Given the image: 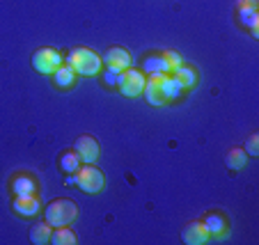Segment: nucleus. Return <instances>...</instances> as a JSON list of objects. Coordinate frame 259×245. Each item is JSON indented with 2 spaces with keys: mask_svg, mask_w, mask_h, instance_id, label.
Here are the masks:
<instances>
[{
  "mask_svg": "<svg viewBox=\"0 0 259 245\" xmlns=\"http://www.w3.org/2000/svg\"><path fill=\"white\" fill-rule=\"evenodd\" d=\"M76 218H78V206L71 200H55L44 211V220L51 227H69Z\"/></svg>",
  "mask_w": 259,
  "mask_h": 245,
  "instance_id": "1",
  "label": "nucleus"
},
{
  "mask_svg": "<svg viewBox=\"0 0 259 245\" xmlns=\"http://www.w3.org/2000/svg\"><path fill=\"white\" fill-rule=\"evenodd\" d=\"M172 76H175V80L181 85L184 89L193 87V85L197 83V74L193 67H186V64H181V67H177L175 71H172Z\"/></svg>",
  "mask_w": 259,
  "mask_h": 245,
  "instance_id": "12",
  "label": "nucleus"
},
{
  "mask_svg": "<svg viewBox=\"0 0 259 245\" xmlns=\"http://www.w3.org/2000/svg\"><path fill=\"white\" fill-rule=\"evenodd\" d=\"M101 62L106 64L108 69H113V71H124V69H128V64H131V55L126 53L124 48H119V46H113V48H108L106 53H103Z\"/></svg>",
  "mask_w": 259,
  "mask_h": 245,
  "instance_id": "7",
  "label": "nucleus"
},
{
  "mask_svg": "<svg viewBox=\"0 0 259 245\" xmlns=\"http://www.w3.org/2000/svg\"><path fill=\"white\" fill-rule=\"evenodd\" d=\"M60 64H62V55L55 48H39L32 53V67L39 74H53Z\"/></svg>",
  "mask_w": 259,
  "mask_h": 245,
  "instance_id": "5",
  "label": "nucleus"
},
{
  "mask_svg": "<svg viewBox=\"0 0 259 245\" xmlns=\"http://www.w3.org/2000/svg\"><path fill=\"white\" fill-rule=\"evenodd\" d=\"M12 190H14V195H34L37 183H34V179L21 174V177H16L14 181H12Z\"/></svg>",
  "mask_w": 259,
  "mask_h": 245,
  "instance_id": "16",
  "label": "nucleus"
},
{
  "mask_svg": "<svg viewBox=\"0 0 259 245\" xmlns=\"http://www.w3.org/2000/svg\"><path fill=\"white\" fill-rule=\"evenodd\" d=\"M142 74H149V78H152V76H161V74H165L161 55H149V58H147L145 62H142Z\"/></svg>",
  "mask_w": 259,
  "mask_h": 245,
  "instance_id": "19",
  "label": "nucleus"
},
{
  "mask_svg": "<svg viewBox=\"0 0 259 245\" xmlns=\"http://www.w3.org/2000/svg\"><path fill=\"white\" fill-rule=\"evenodd\" d=\"M117 71H113V69H106V74H103V83L106 85H117Z\"/></svg>",
  "mask_w": 259,
  "mask_h": 245,
  "instance_id": "24",
  "label": "nucleus"
},
{
  "mask_svg": "<svg viewBox=\"0 0 259 245\" xmlns=\"http://www.w3.org/2000/svg\"><path fill=\"white\" fill-rule=\"evenodd\" d=\"M209 238H211V234H209V229H206V225L202 220L191 222V225H186L184 231H181V240H184L186 245H202Z\"/></svg>",
  "mask_w": 259,
  "mask_h": 245,
  "instance_id": "6",
  "label": "nucleus"
},
{
  "mask_svg": "<svg viewBox=\"0 0 259 245\" xmlns=\"http://www.w3.org/2000/svg\"><path fill=\"white\" fill-rule=\"evenodd\" d=\"M51 234H53V227L49 222H37V225L30 227V243L34 245H44V243H51Z\"/></svg>",
  "mask_w": 259,
  "mask_h": 245,
  "instance_id": "11",
  "label": "nucleus"
},
{
  "mask_svg": "<svg viewBox=\"0 0 259 245\" xmlns=\"http://www.w3.org/2000/svg\"><path fill=\"white\" fill-rule=\"evenodd\" d=\"M73 152L78 154L80 163H97L99 158V142L90 135H80L73 144Z\"/></svg>",
  "mask_w": 259,
  "mask_h": 245,
  "instance_id": "8",
  "label": "nucleus"
},
{
  "mask_svg": "<svg viewBox=\"0 0 259 245\" xmlns=\"http://www.w3.org/2000/svg\"><path fill=\"white\" fill-rule=\"evenodd\" d=\"M12 209H14V213H19L23 218H34L39 213V200L34 195H16L14 202H12Z\"/></svg>",
  "mask_w": 259,
  "mask_h": 245,
  "instance_id": "9",
  "label": "nucleus"
},
{
  "mask_svg": "<svg viewBox=\"0 0 259 245\" xmlns=\"http://www.w3.org/2000/svg\"><path fill=\"white\" fill-rule=\"evenodd\" d=\"M145 83H147L145 74H142V71H136V69H124V71H119V76H117L119 92L128 99L140 96V94L145 92Z\"/></svg>",
  "mask_w": 259,
  "mask_h": 245,
  "instance_id": "4",
  "label": "nucleus"
},
{
  "mask_svg": "<svg viewBox=\"0 0 259 245\" xmlns=\"http://www.w3.org/2000/svg\"><path fill=\"white\" fill-rule=\"evenodd\" d=\"M73 80H76V71H73L69 64H60L53 71V83L58 85V87H71Z\"/></svg>",
  "mask_w": 259,
  "mask_h": 245,
  "instance_id": "13",
  "label": "nucleus"
},
{
  "mask_svg": "<svg viewBox=\"0 0 259 245\" xmlns=\"http://www.w3.org/2000/svg\"><path fill=\"white\" fill-rule=\"evenodd\" d=\"M156 80H158V87H161V94H163V99H165V103L179 99L181 92H184V87L177 83L172 74H161V76H156Z\"/></svg>",
  "mask_w": 259,
  "mask_h": 245,
  "instance_id": "10",
  "label": "nucleus"
},
{
  "mask_svg": "<svg viewBox=\"0 0 259 245\" xmlns=\"http://www.w3.org/2000/svg\"><path fill=\"white\" fill-rule=\"evenodd\" d=\"M78 236L73 234L69 227H55V231L51 234V243L53 245H76Z\"/></svg>",
  "mask_w": 259,
  "mask_h": 245,
  "instance_id": "17",
  "label": "nucleus"
},
{
  "mask_svg": "<svg viewBox=\"0 0 259 245\" xmlns=\"http://www.w3.org/2000/svg\"><path fill=\"white\" fill-rule=\"evenodd\" d=\"M145 99L152 106H165V99H163V94H161V87H158V80H156V76H152V78L145 83Z\"/></svg>",
  "mask_w": 259,
  "mask_h": 245,
  "instance_id": "14",
  "label": "nucleus"
},
{
  "mask_svg": "<svg viewBox=\"0 0 259 245\" xmlns=\"http://www.w3.org/2000/svg\"><path fill=\"white\" fill-rule=\"evenodd\" d=\"M239 19H241V23L245 25V28H250V32H252V37L257 39L259 37V14H257V10H245V12H239Z\"/></svg>",
  "mask_w": 259,
  "mask_h": 245,
  "instance_id": "21",
  "label": "nucleus"
},
{
  "mask_svg": "<svg viewBox=\"0 0 259 245\" xmlns=\"http://www.w3.org/2000/svg\"><path fill=\"white\" fill-rule=\"evenodd\" d=\"M245 158H248V154H245L241 147H234V149H230V152H227L225 163H227V167H230V170H243V167H245Z\"/></svg>",
  "mask_w": 259,
  "mask_h": 245,
  "instance_id": "18",
  "label": "nucleus"
},
{
  "mask_svg": "<svg viewBox=\"0 0 259 245\" xmlns=\"http://www.w3.org/2000/svg\"><path fill=\"white\" fill-rule=\"evenodd\" d=\"M103 183H106V179H103V172L99 170V167H94L92 163H85V165H80L78 172H76V186H78L83 192H88V195L101 192L103 190Z\"/></svg>",
  "mask_w": 259,
  "mask_h": 245,
  "instance_id": "3",
  "label": "nucleus"
},
{
  "mask_svg": "<svg viewBox=\"0 0 259 245\" xmlns=\"http://www.w3.org/2000/svg\"><path fill=\"white\" fill-rule=\"evenodd\" d=\"M67 64L76 71L78 76H94L101 71V58L90 48H73L67 55Z\"/></svg>",
  "mask_w": 259,
  "mask_h": 245,
  "instance_id": "2",
  "label": "nucleus"
},
{
  "mask_svg": "<svg viewBox=\"0 0 259 245\" xmlns=\"http://www.w3.org/2000/svg\"><path fill=\"white\" fill-rule=\"evenodd\" d=\"M257 10V0H239V12Z\"/></svg>",
  "mask_w": 259,
  "mask_h": 245,
  "instance_id": "25",
  "label": "nucleus"
},
{
  "mask_svg": "<svg viewBox=\"0 0 259 245\" xmlns=\"http://www.w3.org/2000/svg\"><path fill=\"white\" fill-rule=\"evenodd\" d=\"M248 156H259V135L257 133H252V135L248 137V142H245V149H243Z\"/></svg>",
  "mask_w": 259,
  "mask_h": 245,
  "instance_id": "23",
  "label": "nucleus"
},
{
  "mask_svg": "<svg viewBox=\"0 0 259 245\" xmlns=\"http://www.w3.org/2000/svg\"><path fill=\"white\" fill-rule=\"evenodd\" d=\"M60 167H62V172H67V174H76L80 167V158L76 152H64L62 156H60Z\"/></svg>",
  "mask_w": 259,
  "mask_h": 245,
  "instance_id": "20",
  "label": "nucleus"
},
{
  "mask_svg": "<svg viewBox=\"0 0 259 245\" xmlns=\"http://www.w3.org/2000/svg\"><path fill=\"white\" fill-rule=\"evenodd\" d=\"M161 60H163V69H165V74H172L177 67L184 64V60H181V55L177 53V51H165V53H161Z\"/></svg>",
  "mask_w": 259,
  "mask_h": 245,
  "instance_id": "22",
  "label": "nucleus"
},
{
  "mask_svg": "<svg viewBox=\"0 0 259 245\" xmlns=\"http://www.w3.org/2000/svg\"><path fill=\"white\" fill-rule=\"evenodd\" d=\"M204 225H206V229H209L211 238H213V236H225L227 234V222L220 213H209V216L204 218Z\"/></svg>",
  "mask_w": 259,
  "mask_h": 245,
  "instance_id": "15",
  "label": "nucleus"
}]
</instances>
